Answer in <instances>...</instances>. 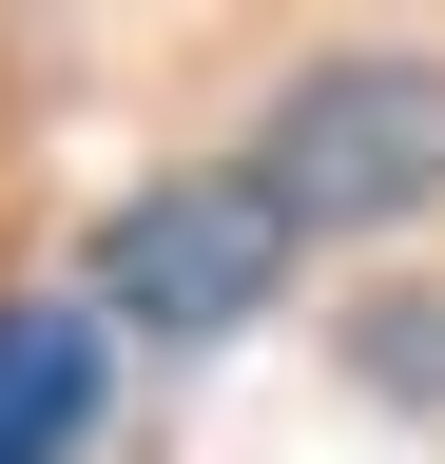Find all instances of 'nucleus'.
I'll return each instance as SVG.
<instances>
[{
  "mask_svg": "<svg viewBox=\"0 0 445 464\" xmlns=\"http://www.w3.org/2000/svg\"><path fill=\"white\" fill-rule=\"evenodd\" d=\"M97 310H59V290H20L0 310V464H78L97 445Z\"/></svg>",
  "mask_w": 445,
  "mask_h": 464,
  "instance_id": "nucleus-3",
  "label": "nucleus"
},
{
  "mask_svg": "<svg viewBox=\"0 0 445 464\" xmlns=\"http://www.w3.org/2000/svg\"><path fill=\"white\" fill-rule=\"evenodd\" d=\"M252 194L291 232H368L445 194V58H310L252 136Z\"/></svg>",
  "mask_w": 445,
  "mask_h": 464,
  "instance_id": "nucleus-1",
  "label": "nucleus"
},
{
  "mask_svg": "<svg viewBox=\"0 0 445 464\" xmlns=\"http://www.w3.org/2000/svg\"><path fill=\"white\" fill-rule=\"evenodd\" d=\"M368 368L387 387H445V310H368Z\"/></svg>",
  "mask_w": 445,
  "mask_h": 464,
  "instance_id": "nucleus-4",
  "label": "nucleus"
},
{
  "mask_svg": "<svg viewBox=\"0 0 445 464\" xmlns=\"http://www.w3.org/2000/svg\"><path fill=\"white\" fill-rule=\"evenodd\" d=\"M271 271H291V213L252 194V174H155V194L97 232V310L155 329V348H213L271 310Z\"/></svg>",
  "mask_w": 445,
  "mask_h": 464,
  "instance_id": "nucleus-2",
  "label": "nucleus"
}]
</instances>
